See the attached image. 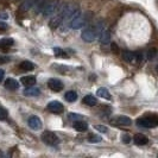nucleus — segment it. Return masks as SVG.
Segmentation results:
<instances>
[{
    "label": "nucleus",
    "instance_id": "obj_1",
    "mask_svg": "<svg viewBox=\"0 0 158 158\" xmlns=\"http://www.w3.org/2000/svg\"><path fill=\"white\" fill-rule=\"evenodd\" d=\"M36 12H42L45 17L54 16L60 8V2L57 0H40L36 4Z\"/></svg>",
    "mask_w": 158,
    "mask_h": 158
},
{
    "label": "nucleus",
    "instance_id": "obj_2",
    "mask_svg": "<svg viewBox=\"0 0 158 158\" xmlns=\"http://www.w3.org/2000/svg\"><path fill=\"white\" fill-rule=\"evenodd\" d=\"M103 29H105V26H103V25H100V24H98V25H95V26H89L86 30L82 31L81 37H82L83 40H86L88 43H92V42H94V40L98 38L99 33L102 31Z\"/></svg>",
    "mask_w": 158,
    "mask_h": 158
},
{
    "label": "nucleus",
    "instance_id": "obj_3",
    "mask_svg": "<svg viewBox=\"0 0 158 158\" xmlns=\"http://www.w3.org/2000/svg\"><path fill=\"white\" fill-rule=\"evenodd\" d=\"M89 22V16L87 15H79L77 17H75L74 19L70 20V24H69V27L70 29H74V30H79L81 27L86 26Z\"/></svg>",
    "mask_w": 158,
    "mask_h": 158
},
{
    "label": "nucleus",
    "instance_id": "obj_4",
    "mask_svg": "<svg viewBox=\"0 0 158 158\" xmlns=\"http://www.w3.org/2000/svg\"><path fill=\"white\" fill-rule=\"evenodd\" d=\"M137 125L138 126L145 127V128H153V127H157L158 125V120L156 115H149V117H145V118H140L137 120Z\"/></svg>",
    "mask_w": 158,
    "mask_h": 158
},
{
    "label": "nucleus",
    "instance_id": "obj_5",
    "mask_svg": "<svg viewBox=\"0 0 158 158\" xmlns=\"http://www.w3.org/2000/svg\"><path fill=\"white\" fill-rule=\"evenodd\" d=\"M123 58H124V61H126L127 63H131V64H139L142 63L143 61L142 54L127 51V50L123 51Z\"/></svg>",
    "mask_w": 158,
    "mask_h": 158
},
{
    "label": "nucleus",
    "instance_id": "obj_6",
    "mask_svg": "<svg viewBox=\"0 0 158 158\" xmlns=\"http://www.w3.org/2000/svg\"><path fill=\"white\" fill-rule=\"evenodd\" d=\"M40 138L43 143H45L47 145H50V146H56L60 143V138L54 132H50V131H44L40 135Z\"/></svg>",
    "mask_w": 158,
    "mask_h": 158
},
{
    "label": "nucleus",
    "instance_id": "obj_7",
    "mask_svg": "<svg viewBox=\"0 0 158 158\" xmlns=\"http://www.w3.org/2000/svg\"><path fill=\"white\" fill-rule=\"evenodd\" d=\"M48 110L51 112V113L60 114V113H62V112L64 111V107H63V105L60 102V101L54 100V101H51V102L48 103Z\"/></svg>",
    "mask_w": 158,
    "mask_h": 158
},
{
    "label": "nucleus",
    "instance_id": "obj_8",
    "mask_svg": "<svg viewBox=\"0 0 158 158\" xmlns=\"http://www.w3.org/2000/svg\"><path fill=\"white\" fill-rule=\"evenodd\" d=\"M48 86H49V88H50L51 90H54V92H56V93L61 92L64 87L63 82L58 79H50L49 80V82H48Z\"/></svg>",
    "mask_w": 158,
    "mask_h": 158
},
{
    "label": "nucleus",
    "instance_id": "obj_9",
    "mask_svg": "<svg viewBox=\"0 0 158 158\" xmlns=\"http://www.w3.org/2000/svg\"><path fill=\"white\" fill-rule=\"evenodd\" d=\"M27 124L35 131H38V130L42 128V121H40V119L37 115H31L30 118L27 119Z\"/></svg>",
    "mask_w": 158,
    "mask_h": 158
},
{
    "label": "nucleus",
    "instance_id": "obj_10",
    "mask_svg": "<svg viewBox=\"0 0 158 158\" xmlns=\"http://www.w3.org/2000/svg\"><path fill=\"white\" fill-rule=\"evenodd\" d=\"M111 31H108V30H106V29H103L102 31L99 33V36H98V38L100 40V43H102V44H108L110 42H111Z\"/></svg>",
    "mask_w": 158,
    "mask_h": 158
},
{
    "label": "nucleus",
    "instance_id": "obj_11",
    "mask_svg": "<svg viewBox=\"0 0 158 158\" xmlns=\"http://www.w3.org/2000/svg\"><path fill=\"white\" fill-rule=\"evenodd\" d=\"M23 94L25 96H38L40 94V89L35 86H29L24 89Z\"/></svg>",
    "mask_w": 158,
    "mask_h": 158
},
{
    "label": "nucleus",
    "instance_id": "obj_12",
    "mask_svg": "<svg viewBox=\"0 0 158 158\" xmlns=\"http://www.w3.org/2000/svg\"><path fill=\"white\" fill-rule=\"evenodd\" d=\"M114 123H117L119 125H123V126H130L132 124V120L126 115H119L117 118H114Z\"/></svg>",
    "mask_w": 158,
    "mask_h": 158
},
{
    "label": "nucleus",
    "instance_id": "obj_13",
    "mask_svg": "<svg viewBox=\"0 0 158 158\" xmlns=\"http://www.w3.org/2000/svg\"><path fill=\"white\" fill-rule=\"evenodd\" d=\"M133 142H135V145H139V146H143V145H146L148 143H149V138L146 137V135H142V133H139V135H135V138H133Z\"/></svg>",
    "mask_w": 158,
    "mask_h": 158
},
{
    "label": "nucleus",
    "instance_id": "obj_14",
    "mask_svg": "<svg viewBox=\"0 0 158 158\" xmlns=\"http://www.w3.org/2000/svg\"><path fill=\"white\" fill-rule=\"evenodd\" d=\"M13 44H15V40L12 38H2V40H0V49L4 50V51H6L11 47H13Z\"/></svg>",
    "mask_w": 158,
    "mask_h": 158
},
{
    "label": "nucleus",
    "instance_id": "obj_15",
    "mask_svg": "<svg viewBox=\"0 0 158 158\" xmlns=\"http://www.w3.org/2000/svg\"><path fill=\"white\" fill-rule=\"evenodd\" d=\"M5 87L10 89V90H16V89L19 88V82L17 80L12 79V77H8L5 81Z\"/></svg>",
    "mask_w": 158,
    "mask_h": 158
},
{
    "label": "nucleus",
    "instance_id": "obj_16",
    "mask_svg": "<svg viewBox=\"0 0 158 158\" xmlns=\"http://www.w3.org/2000/svg\"><path fill=\"white\" fill-rule=\"evenodd\" d=\"M74 128L79 132H86L88 130V125L86 121H82V120H77V121H74Z\"/></svg>",
    "mask_w": 158,
    "mask_h": 158
},
{
    "label": "nucleus",
    "instance_id": "obj_17",
    "mask_svg": "<svg viewBox=\"0 0 158 158\" xmlns=\"http://www.w3.org/2000/svg\"><path fill=\"white\" fill-rule=\"evenodd\" d=\"M20 82L23 83L24 86H26V87H29V86H33V85L36 83V77H35V76H32V75L23 76V77L20 79Z\"/></svg>",
    "mask_w": 158,
    "mask_h": 158
},
{
    "label": "nucleus",
    "instance_id": "obj_18",
    "mask_svg": "<svg viewBox=\"0 0 158 158\" xmlns=\"http://www.w3.org/2000/svg\"><path fill=\"white\" fill-rule=\"evenodd\" d=\"M96 95L98 96H100V98H102V99H106V100H111L112 99V95L110 94V92H108V89L105 87H101L98 89V92H96Z\"/></svg>",
    "mask_w": 158,
    "mask_h": 158
},
{
    "label": "nucleus",
    "instance_id": "obj_19",
    "mask_svg": "<svg viewBox=\"0 0 158 158\" xmlns=\"http://www.w3.org/2000/svg\"><path fill=\"white\" fill-rule=\"evenodd\" d=\"M83 103H86L87 106H95L98 103V99L93 95H86L83 98Z\"/></svg>",
    "mask_w": 158,
    "mask_h": 158
},
{
    "label": "nucleus",
    "instance_id": "obj_20",
    "mask_svg": "<svg viewBox=\"0 0 158 158\" xmlns=\"http://www.w3.org/2000/svg\"><path fill=\"white\" fill-rule=\"evenodd\" d=\"M38 1H40V0H25L23 2V5H22V10H23V11L30 10L31 7L36 6V4H37Z\"/></svg>",
    "mask_w": 158,
    "mask_h": 158
},
{
    "label": "nucleus",
    "instance_id": "obj_21",
    "mask_svg": "<svg viewBox=\"0 0 158 158\" xmlns=\"http://www.w3.org/2000/svg\"><path fill=\"white\" fill-rule=\"evenodd\" d=\"M64 98H65V100H67L68 102H74V101L77 100V93L74 92V90H69V92L65 93Z\"/></svg>",
    "mask_w": 158,
    "mask_h": 158
},
{
    "label": "nucleus",
    "instance_id": "obj_22",
    "mask_svg": "<svg viewBox=\"0 0 158 158\" xmlns=\"http://www.w3.org/2000/svg\"><path fill=\"white\" fill-rule=\"evenodd\" d=\"M19 68H20V69H23V70L30 71V70H33L35 64L32 63L31 61H23L22 63L19 64Z\"/></svg>",
    "mask_w": 158,
    "mask_h": 158
},
{
    "label": "nucleus",
    "instance_id": "obj_23",
    "mask_svg": "<svg viewBox=\"0 0 158 158\" xmlns=\"http://www.w3.org/2000/svg\"><path fill=\"white\" fill-rule=\"evenodd\" d=\"M54 52H55L56 56H58V57H64V58H68L67 52H65V51H63L62 49H60V48H54Z\"/></svg>",
    "mask_w": 158,
    "mask_h": 158
},
{
    "label": "nucleus",
    "instance_id": "obj_24",
    "mask_svg": "<svg viewBox=\"0 0 158 158\" xmlns=\"http://www.w3.org/2000/svg\"><path fill=\"white\" fill-rule=\"evenodd\" d=\"M88 142L89 143H100L101 142V137H100V135H92L88 137Z\"/></svg>",
    "mask_w": 158,
    "mask_h": 158
},
{
    "label": "nucleus",
    "instance_id": "obj_25",
    "mask_svg": "<svg viewBox=\"0 0 158 158\" xmlns=\"http://www.w3.org/2000/svg\"><path fill=\"white\" fill-rule=\"evenodd\" d=\"M8 117V111L4 107H0V120H5Z\"/></svg>",
    "mask_w": 158,
    "mask_h": 158
},
{
    "label": "nucleus",
    "instance_id": "obj_26",
    "mask_svg": "<svg viewBox=\"0 0 158 158\" xmlns=\"http://www.w3.org/2000/svg\"><path fill=\"white\" fill-rule=\"evenodd\" d=\"M68 118L70 119L71 121H77V120H82L83 117H81L79 114H75V113H70V114L68 115Z\"/></svg>",
    "mask_w": 158,
    "mask_h": 158
},
{
    "label": "nucleus",
    "instance_id": "obj_27",
    "mask_svg": "<svg viewBox=\"0 0 158 158\" xmlns=\"http://www.w3.org/2000/svg\"><path fill=\"white\" fill-rule=\"evenodd\" d=\"M94 128L98 130L99 132H101V133H107V127L103 126V125H95Z\"/></svg>",
    "mask_w": 158,
    "mask_h": 158
},
{
    "label": "nucleus",
    "instance_id": "obj_28",
    "mask_svg": "<svg viewBox=\"0 0 158 158\" xmlns=\"http://www.w3.org/2000/svg\"><path fill=\"white\" fill-rule=\"evenodd\" d=\"M8 29V25L4 22H0V31H6Z\"/></svg>",
    "mask_w": 158,
    "mask_h": 158
},
{
    "label": "nucleus",
    "instance_id": "obj_29",
    "mask_svg": "<svg viewBox=\"0 0 158 158\" xmlns=\"http://www.w3.org/2000/svg\"><path fill=\"white\" fill-rule=\"evenodd\" d=\"M123 142L125 143V144H128V143L131 142V137L128 135H123Z\"/></svg>",
    "mask_w": 158,
    "mask_h": 158
},
{
    "label": "nucleus",
    "instance_id": "obj_30",
    "mask_svg": "<svg viewBox=\"0 0 158 158\" xmlns=\"http://www.w3.org/2000/svg\"><path fill=\"white\" fill-rule=\"evenodd\" d=\"M7 61H10L8 57H1V56H0V63H6Z\"/></svg>",
    "mask_w": 158,
    "mask_h": 158
},
{
    "label": "nucleus",
    "instance_id": "obj_31",
    "mask_svg": "<svg viewBox=\"0 0 158 158\" xmlns=\"http://www.w3.org/2000/svg\"><path fill=\"white\" fill-rule=\"evenodd\" d=\"M4 75H5V71L2 70V69H0V82L4 79Z\"/></svg>",
    "mask_w": 158,
    "mask_h": 158
},
{
    "label": "nucleus",
    "instance_id": "obj_32",
    "mask_svg": "<svg viewBox=\"0 0 158 158\" xmlns=\"http://www.w3.org/2000/svg\"><path fill=\"white\" fill-rule=\"evenodd\" d=\"M0 18H2V19H7L8 18L7 13H0Z\"/></svg>",
    "mask_w": 158,
    "mask_h": 158
}]
</instances>
